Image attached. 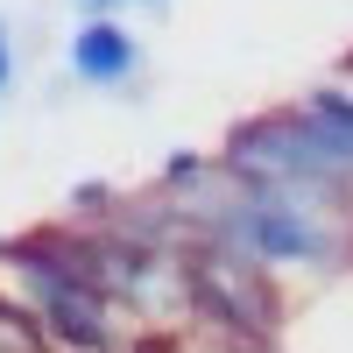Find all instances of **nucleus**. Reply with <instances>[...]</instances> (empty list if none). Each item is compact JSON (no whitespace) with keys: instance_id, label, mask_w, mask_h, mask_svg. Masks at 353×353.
<instances>
[{"instance_id":"obj_1","label":"nucleus","mask_w":353,"mask_h":353,"mask_svg":"<svg viewBox=\"0 0 353 353\" xmlns=\"http://www.w3.org/2000/svg\"><path fill=\"white\" fill-rule=\"evenodd\" d=\"M198 233H212V241H226L233 254L261 261V269H325V261L339 254V233L311 212L304 198H283V191H241L212 205V212L198 219Z\"/></svg>"},{"instance_id":"obj_2","label":"nucleus","mask_w":353,"mask_h":353,"mask_svg":"<svg viewBox=\"0 0 353 353\" xmlns=\"http://www.w3.org/2000/svg\"><path fill=\"white\" fill-rule=\"evenodd\" d=\"M176 269H184L191 311L205 318V325H219L226 339H269L276 332V290H269V276H261V261L233 254L226 241H212V233H198Z\"/></svg>"},{"instance_id":"obj_3","label":"nucleus","mask_w":353,"mask_h":353,"mask_svg":"<svg viewBox=\"0 0 353 353\" xmlns=\"http://www.w3.org/2000/svg\"><path fill=\"white\" fill-rule=\"evenodd\" d=\"M64 57H71V78L85 85H128L141 71V36L128 21H78Z\"/></svg>"},{"instance_id":"obj_4","label":"nucleus","mask_w":353,"mask_h":353,"mask_svg":"<svg viewBox=\"0 0 353 353\" xmlns=\"http://www.w3.org/2000/svg\"><path fill=\"white\" fill-rule=\"evenodd\" d=\"M304 113H311L318 128H325V141H332V149L353 163V92H339V85H318V92L304 99Z\"/></svg>"},{"instance_id":"obj_5","label":"nucleus","mask_w":353,"mask_h":353,"mask_svg":"<svg viewBox=\"0 0 353 353\" xmlns=\"http://www.w3.org/2000/svg\"><path fill=\"white\" fill-rule=\"evenodd\" d=\"M0 353H43V325H36V311H21L0 297Z\"/></svg>"},{"instance_id":"obj_6","label":"nucleus","mask_w":353,"mask_h":353,"mask_svg":"<svg viewBox=\"0 0 353 353\" xmlns=\"http://www.w3.org/2000/svg\"><path fill=\"white\" fill-rule=\"evenodd\" d=\"M14 85V43H8V21H0V92Z\"/></svg>"},{"instance_id":"obj_7","label":"nucleus","mask_w":353,"mask_h":353,"mask_svg":"<svg viewBox=\"0 0 353 353\" xmlns=\"http://www.w3.org/2000/svg\"><path fill=\"white\" fill-rule=\"evenodd\" d=\"M71 8H78L85 21H113V8H121V0H71Z\"/></svg>"}]
</instances>
